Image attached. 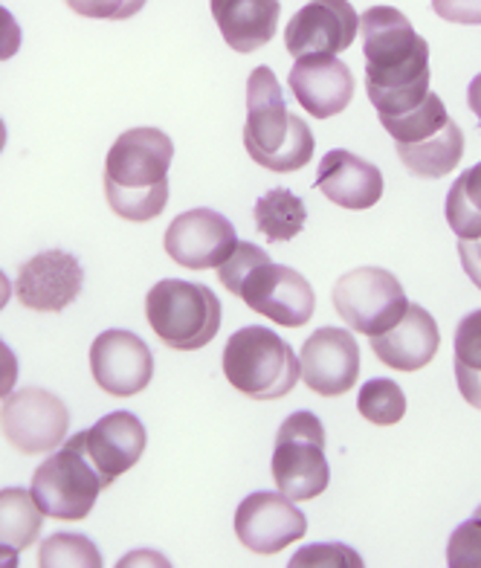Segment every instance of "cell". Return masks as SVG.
Masks as SVG:
<instances>
[{"label":"cell","instance_id":"cell-6","mask_svg":"<svg viewBox=\"0 0 481 568\" xmlns=\"http://www.w3.org/2000/svg\"><path fill=\"white\" fill-rule=\"evenodd\" d=\"M108 487L111 485L102 479V473L84 453V438L79 433L53 449L44 464H38V470L32 473L30 494L44 516L79 523L91 514L99 494Z\"/></svg>","mask_w":481,"mask_h":568},{"label":"cell","instance_id":"cell-16","mask_svg":"<svg viewBox=\"0 0 481 568\" xmlns=\"http://www.w3.org/2000/svg\"><path fill=\"white\" fill-rule=\"evenodd\" d=\"M84 270L79 258L64 250H47L32 255L18 270L16 296L23 307L38 314H61L82 293Z\"/></svg>","mask_w":481,"mask_h":568},{"label":"cell","instance_id":"cell-19","mask_svg":"<svg viewBox=\"0 0 481 568\" xmlns=\"http://www.w3.org/2000/svg\"><path fill=\"white\" fill-rule=\"evenodd\" d=\"M371 339V352L383 366L395 372H421L436 359L441 348V331L427 307L409 302L407 314L400 316L389 331Z\"/></svg>","mask_w":481,"mask_h":568},{"label":"cell","instance_id":"cell-9","mask_svg":"<svg viewBox=\"0 0 481 568\" xmlns=\"http://www.w3.org/2000/svg\"><path fill=\"white\" fill-rule=\"evenodd\" d=\"M70 412L61 397L47 389H21L3 397L0 433L23 456L53 453L68 442Z\"/></svg>","mask_w":481,"mask_h":568},{"label":"cell","instance_id":"cell-28","mask_svg":"<svg viewBox=\"0 0 481 568\" xmlns=\"http://www.w3.org/2000/svg\"><path fill=\"white\" fill-rule=\"evenodd\" d=\"M357 409L369 424L375 426H395L407 415V395L398 383L389 377H375L360 389Z\"/></svg>","mask_w":481,"mask_h":568},{"label":"cell","instance_id":"cell-13","mask_svg":"<svg viewBox=\"0 0 481 568\" xmlns=\"http://www.w3.org/2000/svg\"><path fill=\"white\" fill-rule=\"evenodd\" d=\"M235 534L247 551L273 557L308 534V519L285 494H249L235 510Z\"/></svg>","mask_w":481,"mask_h":568},{"label":"cell","instance_id":"cell-32","mask_svg":"<svg viewBox=\"0 0 481 568\" xmlns=\"http://www.w3.org/2000/svg\"><path fill=\"white\" fill-rule=\"evenodd\" d=\"M290 566H337V568H360L362 557L354 548L339 546V542H319V546H308L296 551Z\"/></svg>","mask_w":481,"mask_h":568},{"label":"cell","instance_id":"cell-29","mask_svg":"<svg viewBox=\"0 0 481 568\" xmlns=\"http://www.w3.org/2000/svg\"><path fill=\"white\" fill-rule=\"evenodd\" d=\"M38 566L41 568H99L102 554L84 534L59 531L47 537L38 548Z\"/></svg>","mask_w":481,"mask_h":568},{"label":"cell","instance_id":"cell-18","mask_svg":"<svg viewBox=\"0 0 481 568\" xmlns=\"http://www.w3.org/2000/svg\"><path fill=\"white\" fill-rule=\"evenodd\" d=\"M82 438L84 453L108 485L120 479L122 473H129L143 458L149 444V433L134 412H111L91 429H84Z\"/></svg>","mask_w":481,"mask_h":568},{"label":"cell","instance_id":"cell-21","mask_svg":"<svg viewBox=\"0 0 481 568\" xmlns=\"http://www.w3.org/2000/svg\"><path fill=\"white\" fill-rule=\"evenodd\" d=\"M209 7L226 47L235 53H256L270 44L282 18L278 0H209Z\"/></svg>","mask_w":481,"mask_h":568},{"label":"cell","instance_id":"cell-3","mask_svg":"<svg viewBox=\"0 0 481 568\" xmlns=\"http://www.w3.org/2000/svg\"><path fill=\"white\" fill-rule=\"evenodd\" d=\"M244 149L253 163L276 174L299 172L314 158L316 140L308 122L287 111L282 84L270 68H256L247 79Z\"/></svg>","mask_w":481,"mask_h":568},{"label":"cell","instance_id":"cell-15","mask_svg":"<svg viewBox=\"0 0 481 568\" xmlns=\"http://www.w3.org/2000/svg\"><path fill=\"white\" fill-rule=\"evenodd\" d=\"M235 226L215 210H188L168 224L163 247L186 270H215L233 253Z\"/></svg>","mask_w":481,"mask_h":568},{"label":"cell","instance_id":"cell-34","mask_svg":"<svg viewBox=\"0 0 481 568\" xmlns=\"http://www.w3.org/2000/svg\"><path fill=\"white\" fill-rule=\"evenodd\" d=\"M21 50V27L16 16L0 3V61H9Z\"/></svg>","mask_w":481,"mask_h":568},{"label":"cell","instance_id":"cell-12","mask_svg":"<svg viewBox=\"0 0 481 568\" xmlns=\"http://www.w3.org/2000/svg\"><path fill=\"white\" fill-rule=\"evenodd\" d=\"M299 372L314 395H348L360 377V345L346 328L328 325V328L314 331L301 345Z\"/></svg>","mask_w":481,"mask_h":568},{"label":"cell","instance_id":"cell-8","mask_svg":"<svg viewBox=\"0 0 481 568\" xmlns=\"http://www.w3.org/2000/svg\"><path fill=\"white\" fill-rule=\"evenodd\" d=\"M331 305L348 331L377 337L407 314L409 300L395 273L383 267H360L337 278Z\"/></svg>","mask_w":481,"mask_h":568},{"label":"cell","instance_id":"cell-24","mask_svg":"<svg viewBox=\"0 0 481 568\" xmlns=\"http://www.w3.org/2000/svg\"><path fill=\"white\" fill-rule=\"evenodd\" d=\"M452 372H456L461 397L473 409H481V307L467 314L456 328Z\"/></svg>","mask_w":481,"mask_h":568},{"label":"cell","instance_id":"cell-22","mask_svg":"<svg viewBox=\"0 0 481 568\" xmlns=\"http://www.w3.org/2000/svg\"><path fill=\"white\" fill-rule=\"evenodd\" d=\"M395 145H398V158L407 165V172L423 180L447 178L464 158V134L452 120L427 140L395 142Z\"/></svg>","mask_w":481,"mask_h":568},{"label":"cell","instance_id":"cell-10","mask_svg":"<svg viewBox=\"0 0 481 568\" xmlns=\"http://www.w3.org/2000/svg\"><path fill=\"white\" fill-rule=\"evenodd\" d=\"M235 296L247 302L249 311L285 328L308 325L316 311V293L308 278L301 276L299 270L276 264L273 258H264L249 270Z\"/></svg>","mask_w":481,"mask_h":568},{"label":"cell","instance_id":"cell-39","mask_svg":"<svg viewBox=\"0 0 481 568\" xmlns=\"http://www.w3.org/2000/svg\"><path fill=\"white\" fill-rule=\"evenodd\" d=\"M3 149H7V125L0 120V154H3Z\"/></svg>","mask_w":481,"mask_h":568},{"label":"cell","instance_id":"cell-11","mask_svg":"<svg viewBox=\"0 0 481 568\" xmlns=\"http://www.w3.org/2000/svg\"><path fill=\"white\" fill-rule=\"evenodd\" d=\"M360 18L348 0H310L285 30V50L294 59L305 55H339L357 41Z\"/></svg>","mask_w":481,"mask_h":568},{"label":"cell","instance_id":"cell-38","mask_svg":"<svg viewBox=\"0 0 481 568\" xmlns=\"http://www.w3.org/2000/svg\"><path fill=\"white\" fill-rule=\"evenodd\" d=\"M12 293H16V287H12V284H9L7 273H3V270H0V311H3V307L9 305V296H12Z\"/></svg>","mask_w":481,"mask_h":568},{"label":"cell","instance_id":"cell-27","mask_svg":"<svg viewBox=\"0 0 481 568\" xmlns=\"http://www.w3.org/2000/svg\"><path fill=\"white\" fill-rule=\"evenodd\" d=\"M447 122H450V113L444 108V99L438 93H427L421 105L412 108L409 113H400V116L380 120V125L389 131L395 142H421L436 134V131H441Z\"/></svg>","mask_w":481,"mask_h":568},{"label":"cell","instance_id":"cell-37","mask_svg":"<svg viewBox=\"0 0 481 568\" xmlns=\"http://www.w3.org/2000/svg\"><path fill=\"white\" fill-rule=\"evenodd\" d=\"M467 105H470V111H473V116L481 125V73L475 75L473 82H470V88H467Z\"/></svg>","mask_w":481,"mask_h":568},{"label":"cell","instance_id":"cell-25","mask_svg":"<svg viewBox=\"0 0 481 568\" xmlns=\"http://www.w3.org/2000/svg\"><path fill=\"white\" fill-rule=\"evenodd\" d=\"M256 230L262 232L264 239L273 241V244H282V241H294L301 230H305V221H308V210L305 203L290 192V189H270L267 195L256 201Z\"/></svg>","mask_w":481,"mask_h":568},{"label":"cell","instance_id":"cell-23","mask_svg":"<svg viewBox=\"0 0 481 568\" xmlns=\"http://www.w3.org/2000/svg\"><path fill=\"white\" fill-rule=\"evenodd\" d=\"M44 514L23 487H3L0 490V548L27 551L41 534Z\"/></svg>","mask_w":481,"mask_h":568},{"label":"cell","instance_id":"cell-4","mask_svg":"<svg viewBox=\"0 0 481 568\" xmlns=\"http://www.w3.org/2000/svg\"><path fill=\"white\" fill-rule=\"evenodd\" d=\"M224 374L229 386L249 400H278L299 383V357L264 325H247L226 339Z\"/></svg>","mask_w":481,"mask_h":568},{"label":"cell","instance_id":"cell-33","mask_svg":"<svg viewBox=\"0 0 481 568\" xmlns=\"http://www.w3.org/2000/svg\"><path fill=\"white\" fill-rule=\"evenodd\" d=\"M432 12L450 23L481 27V0H432Z\"/></svg>","mask_w":481,"mask_h":568},{"label":"cell","instance_id":"cell-17","mask_svg":"<svg viewBox=\"0 0 481 568\" xmlns=\"http://www.w3.org/2000/svg\"><path fill=\"white\" fill-rule=\"evenodd\" d=\"M296 102L314 120H331L346 111L354 99V75L346 61L337 55H305L296 59L294 70L287 75Z\"/></svg>","mask_w":481,"mask_h":568},{"label":"cell","instance_id":"cell-30","mask_svg":"<svg viewBox=\"0 0 481 568\" xmlns=\"http://www.w3.org/2000/svg\"><path fill=\"white\" fill-rule=\"evenodd\" d=\"M450 568H481V508L464 525L456 528L447 546Z\"/></svg>","mask_w":481,"mask_h":568},{"label":"cell","instance_id":"cell-14","mask_svg":"<svg viewBox=\"0 0 481 568\" xmlns=\"http://www.w3.org/2000/svg\"><path fill=\"white\" fill-rule=\"evenodd\" d=\"M91 372L96 386L111 397H134L149 389L154 354L131 331H105L91 345Z\"/></svg>","mask_w":481,"mask_h":568},{"label":"cell","instance_id":"cell-7","mask_svg":"<svg viewBox=\"0 0 481 568\" xmlns=\"http://www.w3.org/2000/svg\"><path fill=\"white\" fill-rule=\"evenodd\" d=\"M273 481L278 494L294 501L316 499L331 485V467L325 458V426L314 412H294L278 426Z\"/></svg>","mask_w":481,"mask_h":568},{"label":"cell","instance_id":"cell-1","mask_svg":"<svg viewBox=\"0 0 481 568\" xmlns=\"http://www.w3.org/2000/svg\"><path fill=\"white\" fill-rule=\"evenodd\" d=\"M366 93L380 120L418 108L429 93V44L400 9L371 7L360 18Z\"/></svg>","mask_w":481,"mask_h":568},{"label":"cell","instance_id":"cell-36","mask_svg":"<svg viewBox=\"0 0 481 568\" xmlns=\"http://www.w3.org/2000/svg\"><path fill=\"white\" fill-rule=\"evenodd\" d=\"M18 386V357L3 339H0V400L9 397Z\"/></svg>","mask_w":481,"mask_h":568},{"label":"cell","instance_id":"cell-26","mask_svg":"<svg viewBox=\"0 0 481 568\" xmlns=\"http://www.w3.org/2000/svg\"><path fill=\"white\" fill-rule=\"evenodd\" d=\"M447 221L459 239L481 235V163L467 169L447 195Z\"/></svg>","mask_w":481,"mask_h":568},{"label":"cell","instance_id":"cell-35","mask_svg":"<svg viewBox=\"0 0 481 568\" xmlns=\"http://www.w3.org/2000/svg\"><path fill=\"white\" fill-rule=\"evenodd\" d=\"M459 258L467 278L481 291V235L479 239H459Z\"/></svg>","mask_w":481,"mask_h":568},{"label":"cell","instance_id":"cell-2","mask_svg":"<svg viewBox=\"0 0 481 568\" xmlns=\"http://www.w3.org/2000/svg\"><path fill=\"white\" fill-rule=\"evenodd\" d=\"M174 142L160 128H131L116 136L105 160V197L113 215L145 224L166 212Z\"/></svg>","mask_w":481,"mask_h":568},{"label":"cell","instance_id":"cell-31","mask_svg":"<svg viewBox=\"0 0 481 568\" xmlns=\"http://www.w3.org/2000/svg\"><path fill=\"white\" fill-rule=\"evenodd\" d=\"M75 16L93 21H129L140 16L149 0H64Z\"/></svg>","mask_w":481,"mask_h":568},{"label":"cell","instance_id":"cell-20","mask_svg":"<svg viewBox=\"0 0 481 568\" xmlns=\"http://www.w3.org/2000/svg\"><path fill=\"white\" fill-rule=\"evenodd\" d=\"M316 189L339 210H371L383 197V174L369 160L346 149L328 151L316 172Z\"/></svg>","mask_w":481,"mask_h":568},{"label":"cell","instance_id":"cell-5","mask_svg":"<svg viewBox=\"0 0 481 568\" xmlns=\"http://www.w3.org/2000/svg\"><path fill=\"white\" fill-rule=\"evenodd\" d=\"M221 302L212 287L163 278L145 296V320L160 343L174 352H201L221 331Z\"/></svg>","mask_w":481,"mask_h":568}]
</instances>
